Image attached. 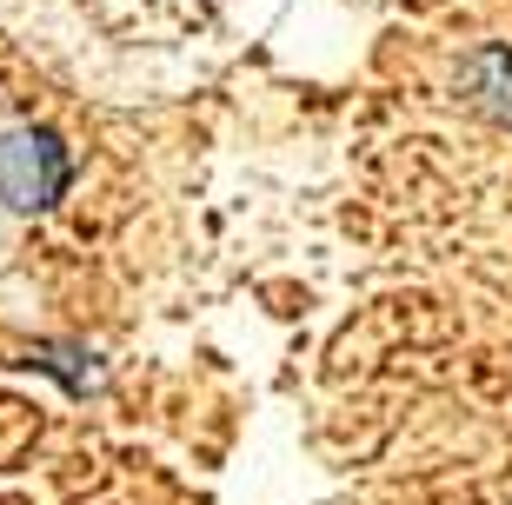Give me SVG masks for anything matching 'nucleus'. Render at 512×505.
<instances>
[{"instance_id":"2","label":"nucleus","mask_w":512,"mask_h":505,"mask_svg":"<svg viewBox=\"0 0 512 505\" xmlns=\"http://www.w3.org/2000/svg\"><path fill=\"white\" fill-rule=\"evenodd\" d=\"M466 100H473L486 120L512 127V47H479L466 60Z\"/></svg>"},{"instance_id":"1","label":"nucleus","mask_w":512,"mask_h":505,"mask_svg":"<svg viewBox=\"0 0 512 505\" xmlns=\"http://www.w3.org/2000/svg\"><path fill=\"white\" fill-rule=\"evenodd\" d=\"M67 187V153L54 133H7L0 140V200L14 206H47Z\"/></svg>"}]
</instances>
